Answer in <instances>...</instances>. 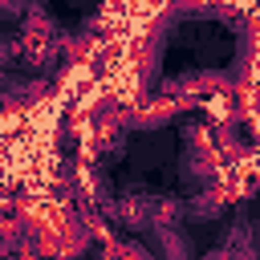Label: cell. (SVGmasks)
Listing matches in <instances>:
<instances>
[{
    "label": "cell",
    "instance_id": "1",
    "mask_svg": "<svg viewBox=\"0 0 260 260\" xmlns=\"http://www.w3.org/2000/svg\"><path fill=\"white\" fill-rule=\"evenodd\" d=\"M150 203H154V195L150 191H126V195H118L114 199V219L122 223V228H130V232H146L150 228Z\"/></svg>",
    "mask_w": 260,
    "mask_h": 260
},
{
    "label": "cell",
    "instance_id": "2",
    "mask_svg": "<svg viewBox=\"0 0 260 260\" xmlns=\"http://www.w3.org/2000/svg\"><path fill=\"white\" fill-rule=\"evenodd\" d=\"M223 207H228V195H223L215 183H211V187H203V191H195V195L183 203V211H187L191 219H203V223H207V219H219V215H223Z\"/></svg>",
    "mask_w": 260,
    "mask_h": 260
},
{
    "label": "cell",
    "instance_id": "3",
    "mask_svg": "<svg viewBox=\"0 0 260 260\" xmlns=\"http://www.w3.org/2000/svg\"><path fill=\"white\" fill-rule=\"evenodd\" d=\"M154 260H191V244L183 236V228H167V232H154Z\"/></svg>",
    "mask_w": 260,
    "mask_h": 260
},
{
    "label": "cell",
    "instance_id": "4",
    "mask_svg": "<svg viewBox=\"0 0 260 260\" xmlns=\"http://www.w3.org/2000/svg\"><path fill=\"white\" fill-rule=\"evenodd\" d=\"M203 260H232L228 252H211V256H203Z\"/></svg>",
    "mask_w": 260,
    "mask_h": 260
}]
</instances>
